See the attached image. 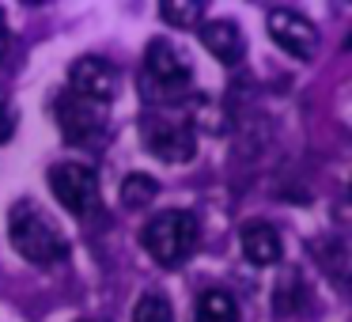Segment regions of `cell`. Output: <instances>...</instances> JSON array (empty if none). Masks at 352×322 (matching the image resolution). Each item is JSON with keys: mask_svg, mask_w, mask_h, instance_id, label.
I'll list each match as a JSON object with an SVG mask.
<instances>
[{"mask_svg": "<svg viewBox=\"0 0 352 322\" xmlns=\"http://www.w3.org/2000/svg\"><path fill=\"white\" fill-rule=\"evenodd\" d=\"M155 193H160V182H155L152 175H125L122 182V205L125 208H148L155 201Z\"/></svg>", "mask_w": 352, "mask_h": 322, "instance_id": "12", "label": "cell"}, {"mask_svg": "<svg viewBox=\"0 0 352 322\" xmlns=\"http://www.w3.org/2000/svg\"><path fill=\"white\" fill-rule=\"evenodd\" d=\"M4 54H8V27L0 19V61H4Z\"/></svg>", "mask_w": 352, "mask_h": 322, "instance_id": "16", "label": "cell"}, {"mask_svg": "<svg viewBox=\"0 0 352 322\" xmlns=\"http://www.w3.org/2000/svg\"><path fill=\"white\" fill-rule=\"evenodd\" d=\"M54 114H57V125H61V137L69 140V144H87V140L99 133V114L91 110V103L76 99L72 92L57 95Z\"/></svg>", "mask_w": 352, "mask_h": 322, "instance_id": "8", "label": "cell"}, {"mask_svg": "<svg viewBox=\"0 0 352 322\" xmlns=\"http://www.w3.org/2000/svg\"><path fill=\"white\" fill-rule=\"evenodd\" d=\"M239 246H243V258L254 261V266H276L284 254L280 231L269 220H246L243 231H239Z\"/></svg>", "mask_w": 352, "mask_h": 322, "instance_id": "9", "label": "cell"}, {"mask_svg": "<svg viewBox=\"0 0 352 322\" xmlns=\"http://www.w3.org/2000/svg\"><path fill=\"white\" fill-rule=\"evenodd\" d=\"M140 137H144L148 152L163 163H190L193 152H197L193 129L186 122H175V118H144Z\"/></svg>", "mask_w": 352, "mask_h": 322, "instance_id": "5", "label": "cell"}, {"mask_svg": "<svg viewBox=\"0 0 352 322\" xmlns=\"http://www.w3.org/2000/svg\"><path fill=\"white\" fill-rule=\"evenodd\" d=\"M12 129H16V118H12V110H8V103L0 99V144L12 137Z\"/></svg>", "mask_w": 352, "mask_h": 322, "instance_id": "15", "label": "cell"}, {"mask_svg": "<svg viewBox=\"0 0 352 322\" xmlns=\"http://www.w3.org/2000/svg\"><path fill=\"white\" fill-rule=\"evenodd\" d=\"M140 243L152 254L155 266H163V269L182 266L193 254V246H197V216L186 213V208H170V213L152 216L148 228L140 231Z\"/></svg>", "mask_w": 352, "mask_h": 322, "instance_id": "2", "label": "cell"}, {"mask_svg": "<svg viewBox=\"0 0 352 322\" xmlns=\"http://www.w3.org/2000/svg\"><path fill=\"white\" fill-rule=\"evenodd\" d=\"M69 84L72 95L84 103H114L118 87H122V72L102 57H80L69 69Z\"/></svg>", "mask_w": 352, "mask_h": 322, "instance_id": "7", "label": "cell"}, {"mask_svg": "<svg viewBox=\"0 0 352 322\" xmlns=\"http://www.w3.org/2000/svg\"><path fill=\"white\" fill-rule=\"evenodd\" d=\"M269 39H273L288 57H296V61H311V57L318 54V31H314V23L307 16H299V12H292V8L269 12Z\"/></svg>", "mask_w": 352, "mask_h": 322, "instance_id": "6", "label": "cell"}, {"mask_svg": "<svg viewBox=\"0 0 352 322\" xmlns=\"http://www.w3.org/2000/svg\"><path fill=\"white\" fill-rule=\"evenodd\" d=\"M84 322H102V319H84Z\"/></svg>", "mask_w": 352, "mask_h": 322, "instance_id": "17", "label": "cell"}, {"mask_svg": "<svg viewBox=\"0 0 352 322\" xmlns=\"http://www.w3.org/2000/svg\"><path fill=\"white\" fill-rule=\"evenodd\" d=\"M50 186H54V197L61 201V208L72 216H91L95 205H99V178L80 160L57 163L50 171Z\"/></svg>", "mask_w": 352, "mask_h": 322, "instance_id": "3", "label": "cell"}, {"mask_svg": "<svg viewBox=\"0 0 352 322\" xmlns=\"http://www.w3.org/2000/svg\"><path fill=\"white\" fill-rule=\"evenodd\" d=\"M193 319L197 322H239V303L228 292L208 288L205 296L197 299V314H193Z\"/></svg>", "mask_w": 352, "mask_h": 322, "instance_id": "11", "label": "cell"}, {"mask_svg": "<svg viewBox=\"0 0 352 322\" xmlns=\"http://www.w3.org/2000/svg\"><path fill=\"white\" fill-rule=\"evenodd\" d=\"M160 19L170 27H182V31H190V27H201V19H205V8L201 4H160Z\"/></svg>", "mask_w": 352, "mask_h": 322, "instance_id": "14", "label": "cell"}, {"mask_svg": "<svg viewBox=\"0 0 352 322\" xmlns=\"http://www.w3.org/2000/svg\"><path fill=\"white\" fill-rule=\"evenodd\" d=\"M197 39L220 65H239L246 54V39L239 31V23H231V19H208V23H201Z\"/></svg>", "mask_w": 352, "mask_h": 322, "instance_id": "10", "label": "cell"}, {"mask_svg": "<svg viewBox=\"0 0 352 322\" xmlns=\"http://www.w3.org/2000/svg\"><path fill=\"white\" fill-rule=\"evenodd\" d=\"M133 322H175V311H170V303L160 292H148L133 307Z\"/></svg>", "mask_w": 352, "mask_h": 322, "instance_id": "13", "label": "cell"}, {"mask_svg": "<svg viewBox=\"0 0 352 322\" xmlns=\"http://www.w3.org/2000/svg\"><path fill=\"white\" fill-rule=\"evenodd\" d=\"M144 72H148V84H155L163 95L186 92L190 80H193V69H190V61H186V54L170 39H152V42H148Z\"/></svg>", "mask_w": 352, "mask_h": 322, "instance_id": "4", "label": "cell"}, {"mask_svg": "<svg viewBox=\"0 0 352 322\" xmlns=\"http://www.w3.org/2000/svg\"><path fill=\"white\" fill-rule=\"evenodd\" d=\"M8 239L19 258L34 261V266H57V261L69 258V239L57 231V224L50 216H42V208L34 201H16L12 205Z\"/></svg>", "mask_w": 352, "mask_h": 322, "instance_id": "1", "label": "cell"}]
</instances>
